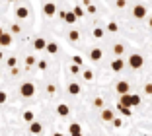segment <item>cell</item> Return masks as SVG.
<instances>
[{
  "mask_svg": "<svg viewBox=\"0 0 152 136\" xmlns=\"http://www.w3.org/2000/svg\"><path fill=\"white\" fill-rule=\"evenodd\" d=\"M68 93H70V95H78V93H80V84H76V82L68 84Z\"/></svg>",
  "mask_w": 152,
  "mask_h": 136,
  "instance_id": "cell-14",
  "label": "cell"
},
{
  "mask_svg": "<svg viewBox=\"0 0 152 136\" xmlns=\"http://www.w3.org/2000/svg\"><path fill=\"white\" fill-rule=\"evenodd\" d=\"M123 68H125V60H123V58H115V60L111 62V70L113 72H121Z\"/></svg>",
  "mask_w": 152,
  "mask_h": 136,
  "instance_id": "cell-8",
  "label": "cell"
},
{
  "mask_svg": "<svg viewBox=\"0 0 152 136\" xmlns=\"http://www.w3.org/2000/svg\"><path fill=\"white\" fill-rule=\"evenodd\" d=\"M43 14L45 16H55V14H57V4H53V2H47V4L43 6Z\"/></svg>",
  "mask_w": 152,
  "mask_h": 136,
  "instance_id": "cell-5",
  "label": "cell"
},
{
  "mask_svg": "<svg viewBox=\"0 0 152 136\" xmlns=\"http://www.w3.org/2000/svg\"><path fill=\"white\" fill-rule=\"evenodd\" d=\"M84 80H88V82H90V80H94V72H92V70H84Z\"/></svg>",
  "mask_w": 152,
  "mask_h": 136,
  "instance_id": "cell-27",
  "label": "cell"
},
{
  "mask_svg": "<svg viewBox=\"0 0 152 136\" xmlns=\"http://www.w3.org/2000/svg\"><path fill=\"white\" fill-rule=\"evenodd\" d=\"M33 64H37L35 57H31V55H29V57H26V66H27V68H29V66H33Z\"/></svg>",
  "mask_w": 152,
  "mask_h": 136,
  "instance_id": "cell-23",
  "label": "cell"
},
{
  "mask_svg": "<svg viewBox=\"0 0 152 136\" xmlns=\"http://www.w3.org/2000/svg\"><path fill=\"white\" fill-rule=\"evenodd\" d=\"M70 136H82V132H76V134H70Z\"/></svg>",
  "mask_w": 152,
  "mask_h": 136,
  "instance_id": "cell-39",
  "label": "cell"
},
{
  "mask_svg": "<svg viewBox=\"0 0 152 136\" xmlns=\"http://www.w3.org/2000/svg\"><path fill=\"white\" fill-rule=\"evenodd\" d=\"M129 68H133V70H139V68H142L144 66V58H142V55H139V53H133L129 57Z\"/></svg>",
  "mask_w": 152,
  "mask_h": 136,
  "instance_id": "cell-1",
  "label": "cell"
},
{
  "mask_svg": "<svg viewBox=\"0 0 152 136\" xmlns=\"http://www.w3.org/2000/svg\"><path fill=\"white\" fill-rule=\"evenodd\" d=\"M74 64L80 66V64H82V58H80V57H74Z\"/></svg>",
  "mask_w": 152,
  "mask_h": 136,
  "instance_id": "cell-37",
  "label": "cell"
},
{
  "mask_svg": "<svg viewBox=\"0 0 152 136\" xmlns=\"http://www.w3.org/2000/svg\"><path fill=\"white\" fill-rule=\"evenodd\" d=\"M115 6H117V8H121V10H123V8L127 6V0H115Z\"/></svg>",
  "mask_w": 152,
  "mask_h": 136,
  "instance_id": "cell-28",
  "label": "cell"
},
{
  "mask_svg": "<svg viewBox=\"0 0 152 136\" xmlns=\"http://www.w3.org/2000/svg\"><path fill=\"white\" fill-rule=\"evenodd\" d=\"M12 45V35L10 33H2L0 35V47H10Z\"/></svg>",
  "mask_w": 152,
  "mask_h": 136,
  "instance_id": "cell-12",
  "label": "cell"
},
{
  "mask_svg": "<svg viewBox=\"0 0 152 136\" xmlns=\"http://www.w3.org/2000/svg\"><path fill=\"white\" fill-rule=\"evenodd\" d=\"M20 93H22V97L29 99V97L35 95V86H33L31 82H23L22 86H20Z\"/></svg>",
  "mask_w": 152,
  "mask_h": 136,
  "instance_id": "cell-2",
  "label": "cell"
},
{
  "mask_svg": "<svg viewBox=\"0 0 152 136\" xmlns=\"http://www.w3.org/2000/svg\"><path fill=\"white\" fill-rule=\"evenodd\" d=\"M20 31H22V27H20V25H12V33H20Z\"/></svg>",
  "mask_w": 152,
  "mask_h": 136,
  "instance_id": "cell-36",
  "label": "cell"
},
{
  "mask_svg": "<svg viewBox=\"0 0 152 136\" xmlns=\"http://www.w3.org/2000/svg\"><path fill=\"white\" fill-rule=\"evenodd\" d=\"M144 92H146L148 95H152V84H146V86H144Z\"/></svg>",
  "mask_w": 152,
  "mask_h": 136,
  "instance_id": "cell-34",
  "label": "cell"
},
{
  "mask_svg": "<svg viewBox=\"0 0 152 136\" xmlns=\"http://www.w3.org/2000/svg\"><path fill=\"white\" fill-rule=\"evenodd\" d=\"M2 58H4V55H2V53H0V60H2Z\"/></svg>",
  "mask_w": 152,
  "mask_h": 136,
  "instance_id": "cell-43",
  "label": "cell"
},
{
  "mask_svg": "<svg viewBox=\"0 0 152 136\" xmlns=\"http://www.w3.org/2000/svg\"><path fill=\"white\" fill-rule=\"evenodd\" d=\"M117 111H119L121 115H123V117H131V107H125V105H121V103H117Z\"/></svg>",
  "mask_w": 152,
  "mask_h": 136,
  "instance_id": "cell-15",
  "label": "cell"
},
{
  "mask_svg": "<svg viewBox=\"0 0 152 136\" xmlns=\"http://www.w3.org/2000/svg\"><path fill=\"white\" fill-rule=\"evenodd\" d=\"M102 57H103V51H102V49H92V51H90V58H92L94 62L102 60Z\"/></svg>",
  "mask_w": 152,
  "mask_h": 136,
  "instance_id": "cell-11",
  "label": "cell"
},
{
  "mask_svg": "<svg viewBox=\"0 0 152 136\" xmlns=\"http://www.w3.org/2000/svg\"><path fill=\"white\" fill-rule=\"evenodd\" d=\"M8 2H16V0H8Z\"/></svg>",
  "mask_w": 152,
  "mask_h": 136,
  "instance_id": "cell-44",
  "label": "cell"
},
{
  "mask_svg": "<svg viewBox=\"0 0 152 136\" xmlns=\"http://www.w3.org/2000/svg\"><path fill=\"white\" fill-rule=\"evenodd\" d=\"M33 119H35V115H33L31 111H26V113H23V121H26V123H31Z\"/></svg>",
  "mask_w": 152,
  "mask_h": 136,
  "instance_id": "cell-22",
  "label": "cell"
},
{
  "mask_svg": "<svg viewBox=\"0 0 152 136\" xmlns=\"http://www.w3.org/2000/svg\"><path fill=\"white\" fill-rule=\"evenodd\" d=\"M129 88H131V84L125 82V80L117 82V86H115V89H117V93H119V95H123V93H129Z\"/></svg>",
  "mask_w": 152,
  "mask_h": 136,
  "instance_id": "cell-4",
  "label": "cell"
},
{
  "mask_svg": "<svg viewBox=\"0 0 152 136\" xmlns=\"http://www.w3.org/2000/svg\"><path fill=\"white\" fill-rule=\"evenodd\" d=\"M68 132H70V134H76V132H82V127L78 123H72L70 127H68Z\"/></svg>",
  "mask_w": 152,
  "mask_h": 136,
  "instance_id": "cell-19",
  "label": "cell"
},
{
  "mask_svg": "<svg viewBox=\"0 0 152 136\" xmlns=\"http://www.w3.org/2000/svg\"><path fill=\"white\" fill-rule=\"evenodd\" d=\"M117 29H119V25H117L115 22H109V23H107V31H111V33H115Z\"/></svg>",
  "mask_w": 152,
  "mask_h": 136,
  "instance_id": "cell-26",
  "label": "cell"
},
{
  "mask_svg": "<svg viewBox=\"0 0 152 136\" xmlns=\"http://www.w3.org/2000/svg\"><path fill=\"white\" fill-rule=\"evenodd\" d=\"M148 25H150V29H152V18H150V20H148Z\"/></svg>",
  "mask_w": 152,
  "mask_h": 136,
  "instance_id": "cell-41",
  "label": "cell"
},
{
  "mask_svg": "<svg viewBox=\"0 0 152 136\" xmlns=\"http://www.w3.org/2000/svg\"><path fill=\"white\" fill-rule=\"evenodd\" d=\"M86 12H88V14H96V6H88V8H86Z\"/></svg>",
  "mask_w": 152,
  "mask_h": 136,
  "instance_id": "cell-35",
  "label": "cell"
},
{
  "mask_svg": "<svg viewBox=\"0 0 152 136\" xmlns=\"http://www.w3.org/2000/svg\"><path fill=\"white\" fill-rule=\"evenodd\" d=\"M45 47H47V43H45L43 37H37V39L33 41V49H35V51H45Z\"/></svg>",
  "mask_w": 152,
  "mask_h": 136,
  "instance_id": "cell-13",
  "label": "cell"
},
{
  "mask_svg": "<svg viewBox=\"0 0 152 136\" xmlns=\"http://www.w3.org/2000/svg\"><path fill=\"white\" fill-rule=\"evenodd\" d=\"M41 130H43V124L41 123H35V121L29 123V132L31 134H41Z\"/></svg>",
  "mask_w": 152,
  "mask_h": 136,
  "instance_id": "cell-10",
  "label": "cell"
},
{
  "mask_svg": "<svg viewBox=\"0 0 152 136\" xmlns=\"http://www.w3.org/2000/svg\"><path fill=\"white\" fill-rule=\"evenodd\" d=\"M53 136H64V134H61V132H55V134Z\"/></svg>",
  "mask_w": 152,
  "mask_h": 136,
  "instance_id": "cell-40",
  "label": "cell"
},
{
  "mask_svg": "<svg viewBox=\"0 0 152 136\" xmlns=\"http://www.w3.org/2000/svg\"><path fill=\"white\" fill-rule=\"evenodd\" d=\"M94 105L102 109V107H103V99H102V97H96V99H94Z\"/></svg>",
  "mask_w": 152,
  "mask_h": 136,
  "instance_id": "cell-29",
  "label": "cell"
},
{
  "mask_svg": "<svg viewBox=\"0 0 152 136\" xmlns=\"http://www.w3.org/2000/svg\"><path fill=\"white\" fill-rule=\"evenodd\" d=\"M64 16H66V12H64V10H61V12H58V18L64 20Z\"/></svg>",
  "mask_w": 152,
  "mask_h": 136,
  "instance_id": "cell-38",
  "label": "cell"
},
{
  "mask_svg": "<svg viewBox=\"0 0 152 136\" xmlns=\"http://www.w3.org/2000/svg\"><path fill=\"white\" fill-rule=\"evenodd\" d=\"M68 39H70V41H78V39H80V33H78L76 29L68 31Z\"/></svg>",
  "mask_w": 152,
  "mask_h": 136,
  "instance_id": "cell-21",
  "label": "cell"
},
{
  "mask_svg": "<svg viewBox=\"0 0 152 136\" xmlns=\"http://www.w3.org/2000/svg\"><path fill=\"white\" fill-rule=\"evenodd\" d=\"M111 123H113V127H115V128H119L121 124H123V121H121V119H113Z\"/></svg>",
  "mask_w": 152,
  "mask_h": 136,
  "instance_id": "cell-32",
  "label": "cell"
},
{
  "mask_svg": "<svg viewBox=\"0 0 152 136\" xmlns=\"http://www.w3.org/2000/svg\"><path fill=\"white\" fill-rule=\"evenodd\" d=\"M76 20H78V18H76V14H74V12H66V16H64V22H66L68 25L76 23Z\"/></svg>",
  "mask_w": 152,
  "mask_h": 136,
  "instance_id": "cell-17",
  "label": "cell"
},
{
  "mask_svg": "<svg viewBox=\"0 0 152 136\" xmlns=\"http://www.w3.org/2000/svg\"><path fill=\"white\" fill-rule=\"evenodd\" d=\"M92 37H94V39H102L103 37V29L102 27H96V29L92 31Z\"/></svg>",
  "mask_w": 152,
  "mask_h": 136,
  "instance_id": "cell-20",
  "label": "cell"
},
{
  "mask_svg": "<svg viewBox=\"0 0 152 136\" xmlns=\"http://www.w3.org/2000/svg\"><path fill=\"white\" fill-rule=\"evenodd\" d=\"M8 101V95H6V92H0V105L2 103H6Z\"/></svg>",
  "mask_w": 152,
  "mask_h": 136,
  "instance_id": "cell-30",
  "label": "cell"
},
{
  "mask_svg": "<svg viewBox=\"0 0 152 136\" xmlns=\"http://www.w3.org/2000/svg\"><path fill=\"white\" fill-rule=\"evenodd\" d=\"M37 68H39V70H45V68H47V62H45V60H39V62H37Z\"/></svg>",
  "mask_w": 152,
  "mask_h": 136,
  "instance_id": "cell-33",
  "label": "cell"
},
{
  "mask_svg": "<svg viewBox=\"0 0 152 136\" xmlns=\"http://www.w3.org/2000/svg\"><path fill=\"white\" fill-rule=\"evenodd\" d=\"M57 113L61 115V117H68V115H70V107H68L66 103H58V107H57Z\"/></svg>",
  "mask_w": 152,
  "mask_h": 136,
  "instance_id": "cell-9",
  "label": "cell"
},
{
  "mask_svg": "<svg viewBox=\"0 0 152 136\" xmlns=\"http://www.w3.org/2000/svg\"><path fill=\"white\" fill-rule=\"evenodd\" d=\"M72 12L76 14V18H82V16H84V8H82V6H74Z\"/></svg>",
  "mask_w": 152,
  "mask_h": 136,
  "instance_id": "cell-24",
  "label": "cell"
},
{
  "mask_svg": "<svg viewBox=\"0 0 152 136\" xmlns=\"http://www.w3.org/2000/svg\"><path fill=\"white\" fill-rule=\"evenodd\" d=\"M16 18H18V20L29 18V8H27V6H20V8L16 10Z\"/></svg>",
  "mask_w": 152,
  "mask_h": 136,
  "instance_id": "cell-6",
  "label": "cell"
},
{
  "mask_svg": "<svg viewBox=\"0 0 152 136\" xmlns=\"http://www.w3.org/2000/svg\"><path fill=\"white\" fill-rule=\"evenodd\" d=\"M2 33H4V29H2V27H0V35H2Z\"/></svg>",
  "mask_w": 152,
  "mask_h": 136,
  "instance_id": "cell-42",
  "label": "cell"
},
{
  "mask_svg": "<svg viewBox=\"0 0 152 136\" xmlns=\"http://www.w3.org/2000/svg\"><path fill=\"white\" fill-rule=\"evenodd\" d=\"M99 117H102V121H105V123H111L113 119H115V115H113V111H111V109H102Z\"/></svg>",
  "mask_w": 152,
  "mask_h": 136,
  "instance_id": "cell-7",
  "label": "cell"
},
{
  "mask_svg": "<svg viewBox=\"0 0 152 136\" xmlns=\"http://www.w3.org/2000/svg\"><path fill=\"white\" fill-rule=\"evenodd\" d=\"M70 72H72V74H78V72H80V66H78V64H72L70 66Z\"/></svg>",
  "mask_w": 152,
  "mask_h": 136,
  "instance_id": "cell-31",
  "label": "cell"
},
{
  "mask_svg": "<svg viewBox=\"0 0 152 136\" xmlns=\"http://www.w3.org/2000/svg\"><path fill=\"white\" fill-rule=\"evenodd\" d=\"M133 16L137 20H144L146 18V6H142V4H137L133 8Z\"/></svg>",
  "mask_w": 152,
  "mask_h": 136,
  "instance_id": "cell-3",
  "label": "cell"
},
{
  "mask_svg": "<svg viewBox=\"0 0 152 136\" xmlns=\"http://www.w3.org/2000/svg\"><path fill=\"white\" fill-rule=\"evenodd\" d=\"M123 53H125V47H123L121 43H115V45H113V55H117V57H121Z\"/></svg>",
  "mask_w": 152,
  "mask_h": 136,
  "instance_id": "cell-18",
  "label": "cell"
},
{
  "mask_svg": "<svg viewBox=\"0 0 152 136\" xmlns=\"http://www.w3.org/2000/svg\"><path fill=\"white\" fill-rule=\"evenodd\" d=\"M6 64H8V68H16V64H18V60H16V57H10L8 60H6Z\"/></svg>",
  "mask_w": 152,
  "mask_h": 136,
  "instance_id": "cell-25",
  "label": "cell"
},
{
  "mask_svg": "<svg viewBox=\"0 0 152 136\" xmlns=\"http://www.w3.org/2000/svg\"><path fill=\"white\" fill-rule=\"evenodd\" d=\"M45 51H47L49 55H57V53H58V45H57V43H47Z\"/></svg>",
  "mask_w": 152,
  "mask_h": 136,
  "instance_id": "cell-16",
  "label": "cell"
}]
</instances>
